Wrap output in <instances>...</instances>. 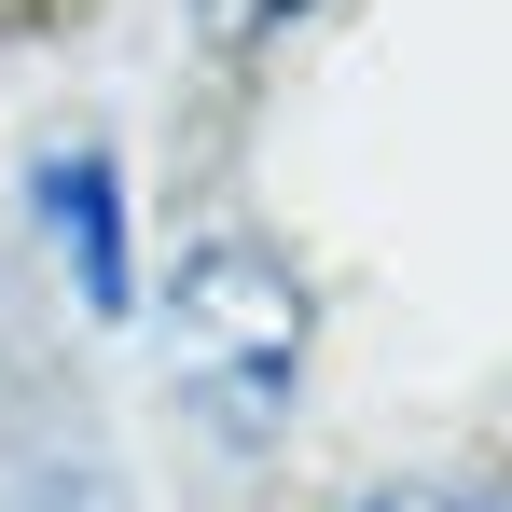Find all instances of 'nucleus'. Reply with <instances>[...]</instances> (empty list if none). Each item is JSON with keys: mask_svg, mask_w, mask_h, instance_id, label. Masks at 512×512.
<instances>
[{"mask_svg": "<svg viewBox=\"0 0 512 512\" xmlns=\"http://www.w3.org/2000/svg\"><path fill=\"white\" fill-rule=\"evenodd\" d=\"M167 346H180V388L222 429H277L291 388H305L319 305H305V277L263 250V236H208V250L180 263V291H167Z\"/></svg>", "mask_w": 512, "mask_h": 512, "instance_id": "f257e3e1", "label": "nucleus"}, {"mask_svg": "<svg viewBox=\"0 0 512 512\" xmlns=\"http://www.w3.org/2000/svg\"><path fill=\"white\" fill-rule=\"evenodd\" d=\"M42 208H56V250L84 277V305L125 319V180L97 167V153H56V167H42Z\"/></svg>", "mask_w": 512, "mask_h": 512, "instance_id": "f03ea898", "label": "nucleus"}, {"mask_svg": "<svg viewBox=\"0 0 512 512\" xmlns=\"http://www.w3.org/2000/svg\"><path fill=\"white\" fill-rule=\"evenodd\" d=\"M14 512H125V485H111V471H70V457H56V471H28V485H14Z\"/></svg>", "mask_w": 512, "mask_h": 512, "instance_id": "7ed1b4c3", "label": "nucleus"}, {"mask_svg": "<svg viewBox=\"0 0 512 512\" xmlns=\"http://www.w3.org/2000/svg\"><path fill=\"white\" fill-rule=\"evenodd\" d=\"M360 512H512V499H471V485H388V499H360Z\"/></svg>", "mask_w": 512, "mask_h": 512, "instance_id": "20e7f679", "label": "nucleus"}, {"mask_svg": "<svg viewBox=\"0 0 512 512\" xmlns=\"http://www.w3.org/2000/svg\"><path fill=\"white\" fill-rule=\"evenodd\" d=\"M277 14H305V0H208V28H236V42H250V28H277Z\"/></svg>", "mask_w": 512, "mask_h": 512, "instance_id": "39448f33", "label": "nucleus"}]
</instances>
